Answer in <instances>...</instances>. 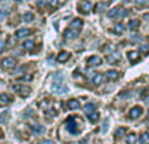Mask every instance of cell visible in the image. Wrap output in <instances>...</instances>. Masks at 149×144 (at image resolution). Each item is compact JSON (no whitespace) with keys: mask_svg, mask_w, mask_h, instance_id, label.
<instances>
[{"mask_svg":"<svg viewBox=\"0 0 149 144\" xmlns=\"http://www.w3.org/2000/svg\"><path fill=\"white\" fill-rule=\"evenodd\" d=\"M82 127H84V122L81 121L79 115H71L65 119V129L73 135H77L81 132Z\"/></svg>","mask_w":149,"mask_h":144,"instance_id":"6da1fadb","label":"cell"},{"mask_svg":"<svg viewBox=\"0 0 149 144\" xmlns=\"http://www.w3.org/2000/svg\"><path fill=\"white\" fill-rule=\"evenodd\" d=\"M127 15H128V10L123 9V8H120V7L113 8V9H110L107 13V16L110 18H123V17H126Z\"/></svg>","mask_w":149,"mask_h":144,"instance_id":"7a4b0ae2","label":"cell"},{"mask_svg":"<svg viewBox=\"0 0 149 144\" xmlns=\"http://www.w3.org/2000/svg\"><path fill=\"white\" fill-rule=\"evenodd\" d=\"M16 64H17V60L13 57H7L0 62V66H1L3 70H12V68L16 67Z\"/></svg>","mask_w":149,"mask_h":144,"instance_id":"3957f363","label":"cell"},{"mask_svg":"<svg viewBox=\"0 0 149 144\" xmlns=\"http://www.w3.org/2000/svg\"><path fill=\"white\" fill-rule=\"evenodd\" d=\"M50 89H51L52 93H58V94H62V93H67L68 92V88L65 87V85L59 84V82H54Z\"/></svg>","mask_w":149,"mask_h":144,"instance_id":"277c9868","label":"cell"},{"mask_svg":"<svg viewBox=\"0 0 149 144\" xmlns=\"http://www.w3.org/2000/svg\"><path fill=\"white\" fill-rule=\"evenodd\" d=\"M16 90H17L18 94H20L22 98H26L31 93V88L28 87V85H20V87L16 88Z\"/></svg>","mask_w":149,"mask_h":144,"instance_id":"5b68a950","label":"cell"},{"mask_svg":"<svg viewBox=\"0 0 149 144\" xmlns=\"http://www.w3.org/2000/svg\"><path fill=\"white\" fill-rule=\"evenodd\" d=\"M86 63L89 67H97V66L102 64V59H101L100 57H97V55H93V57H90L89 59H88Z\"/></svg>","mask_w":149,"mask_h":144,"instance_id":"8992f818","label":"cell"},{"mask_svg":"<svg viewBox=\"0 0 149 144\" xmlns=\"http://www.w3.org/2000/svg\"><path fill=\"white\" fill-rule=\"evenodd\" d=\"M120 54L119 52H116V51H113V52H110V54L107 55V62L110 63V64H115V63H118L119 60H120Z\"/></svg>","mask_w":149,"mask_h":144,"instance_id":"52a82bcc","label":"cell"},{"mask_svg":"<svg viewBox=\"0 0 149 144\" xmlns=\"http://www.w3.org/2000/svg\"><path fill=\"white\" fill-rule=\"evenodd\" d=\"M141 114H143V109L140 108V106H134V108L130 110V118L136 119V118H139V117H141Z\"/></svg>","mask_w":149,"mask_h":144,"instance_id":"ba28073f","label":"cell"},{"mask_svg":"<svg viewBox=\"0 0 149 144\" xmlns=\"http://www.w3.org/2000/svg\"><path fill=\"white\" fill-rule=\"evenodd\" d=\"M63 36H64V38L65 39H74V38H77V37H79V31L77 30H73V29H65L64 30V34H63Z\"/></svg>","mask_w":149,"mask_h":144,"instance_id":"9c48e42d","label":"cell"},{"mask_svg":"<svg viewBox=\"0 0 149 144\" xmlns=\"http://www.w3.org/2000/svg\"><path fill=\"white\" fill-rule=\"evenodd\" d=\"M29 34H30V29H28V28H21V29H18L17 31H16V38L17 39H22V38H25V37H28Z\"/></svg>","mask_w":149,"mask_h":144,"instance_id":"30bf717a","label":"cell"},{"mask_svg":"<svg viewBox=\"0 0 149 144\" xmlns=\"http://www.w3.org/2000/svg\"><path fill=\"white\" fill-rule=\"evenodd\" d=\"M70 58H71V54L68 51H60L59 54H58V57H56V60L59 63H65Z\"/></svg>","mask_w":149,"mask_h":144,"instance_id":"8fae6325","label":"cell"},{"mask_svg":"<svg viewBox=\"0 0 149 144\" xmlns=\"http://www.w3.org/2000/svg\"><path fill=\"white\" fill-rule=\"evenodd\" d=\"M82 25H84V22H82L81 18H73L72 22H71V29H73V30H77V31H79L80 29L82 28Z\"/></svg>","mask_w":149,"mask_h":144,"instance_id":"7c38bea8","label":"cell"},{"mask_svg":"<svg viewBox=\"0 0 149 144\" xmlns=\"http://www.w3.org/2000/svg\"><path fill=\"white\" fill-rule=\"evenodd\" d=\"M118 77H119V72L115 70H110L106 72V79H107L109 81H115Z\"/></svg>","mask_w":149,"mask_h":144,"instance_id":"4fadbf2b","label":"cell"},{"mask_svg":"<svg viewBox=\"0 0 149 144\" xmlns=\"http://www.w3.org/2000/svg\"><path fill=\"white\" fill-rule=\"evenodd\" d=\"M127 58H128V60L131 63H136L137 60L140 59V52L139 51H130L128 54H127Z\"/></svg>","mask_w":149,"mask_h":144,"instance_id":"5bb4252c","label":"cell"},{"mask_svg":"<svg viewBox=\"0 0 149 144\" xmlns=\"http://www.w3.org/2000/svg\"><path fill=\"white\" fill-rule=\"evenodd\" d=\"M67 106H68V109H71V110H77V109L80 108V102H79V100H76V98H71V100H68Z\"/></svg>","mask_w":149,"mask_h":144,"instance_id":"9a60e30c","label":"cell"},{"mask_svg":"<svg viewBox=\"0 0 149 144\" xmlns=\"http://www.w3.org/2000/svg\"><path fill=\"white\" fill-rule=\"evenodd\" d=\"M92 8H93V5H92V3H89V1H84L80 5V10H81L82 13H89L90 10H92Z\"/></svg>","mask_w":149,"mask_h":144,"instance_id":"2e32d148","label":"cell"},{"mask_svg":"<svg viewBox=\"0 0 149 144\" xmlns=\"http://www.w3.org/2000/svg\"><path fill=\"white\" fill-rule=\"evenodd\" d=\"M34 47H36V42L31 41V39H30V41H25L22 43V49L26 50V51H33Z\"/></svg>","mask_w":149,"mask_h":144,"instance_id":"e0dca14e","label":"cell"},{"mask_svg":"<svg viewBox=\"0 0 149 144\" xmlns=\"http://www.w3.org/2000/svg\"><path fill=\"white\" fill-rule=\"evenodd\" d=\"M107 9V3L106 1H98V4L95 5V12L101 13V12H105Z\"/></svg>","mask_w":149,"mask_h":144,"instance_id":"ac0fdd59","label":"cell"},{"mask_svg":"<svg viewBox=\"0 0 149 144\" xmlns=\"http://www.w3.org/2000/svg\"><path fill=\"white\" fill-rule=\"evenodd\" d=\"M30 130L34 132V134H37V135H41V134H43V132H45V127L39 126V124H31Z\"/></svg>","mask_w":149,"mask_h":144,"instance_id":"d6986e66","label":"cell"},{"mask_svg":"<svg viewBox=\"0 0 149 144\" xmlns=\"http://www.w3.org/2000/svg\"><path fill=\"white\" fill-rule=\"evenodd\" d=\"M92 82L94 85H101L103 82V75H101V73H95L94 76H93V79H92Z\"/></svg>","mask_w":149,"mask_h":144,"instance_id":"ffe728a7","label":"cell"},{"mask_svg":"<svg viewBox=\"0 0 149 144\" xmlns=\"http://www.w3.org/2000/svg\"><path fill=\"white\" fill-rule=\"evenodd\" d=\"M84 111H85V114H86V115L94 113V111H95V105H94V103H86V105L84 106Z\"/></svg>","mask_w":149,"mask_h":144,"instance_id":"44dd1931","label":"cell"},{"mask_svg":"<svg viewBox=\"0 0 149 144\" xmlns=\"http://www.w3.org/2000/svg\"><path fill=\"white\" fill-rule=\"evenodd\" d=\"M139 25H140L139 20H132V21H130L128 28H130V30H136V29L139 28Z\"/></svg>","mask_w":149,"mask_h":144,"instance_id":"7402d4cb","label":"cell"},{"mask_svg":"<svg viewBox=\"0 0 149 144\" xmlns=\"http://www.w3.org/2000/svg\"><path fill=\"white\" fill-rule=\"evenodd\" d=\"M140 143L149 144V132H143V134L140 135Z\"/></svg>","mask_w":149,"mask_h":144,"instance_id":"603a6c76","label":"cell"},{"mask_svg":"<svg viewBox=\"0 0 149 144\" xmlns=\"http://www.w3.org/2000/svg\"><path fill=\"white\" fill-rule=\"evenodd\" d=\"M22 18H24V21H25V22H31V21L34 20V15L31 12H26V13H24Z\"/></svg>","mask_w":149,"mask_h":144,"instance_id":"cb8c5ba5","label":"cell"},{"mask_svg":"<svg viewBox=\"0 0 149 144\" xmlns=\"http://www.w3.org/2000/svg\"><path fill=\"white\" fill-rule=\"evenodd\" d=\"M126 142H127V144H135L137 142V136L135 134H130L126 138Z\"/></svg>","mask_w":149,"mask_h":144,"instance_id":"d4e9b609","label":"cell"},{"mask_svg":"<svg viewBox=\"0 0 149 144\" xmlns=\"http://www.w3.org/2000/svg\"><path fill=\"white\" fill-rule=\"evenodd\" d=\"M123 31H124V25H123V24H116V25L114 26V33L122 34Z\"/></svg>","mask_w":149,"mask_h":144,"instance_id":"484cf974","label":"cell"},{"mask_svg":"<svg viewBox=\"0 0 149 144\" xmlns=\"http://www.w3.org/2000/svg\"><path fill=\"white\" fill-rule=\"evenodd\" d=\"M126 131H127L126 127H119V129L115 131V138H118V139L119 138H122L124 134H126Z\"/></svg>","mask_w":149,"mask_h":144,"instance_id":"4316f807","label":"cell"},{"mask_svg":"<svg viewBox=\"0 0 149 144\" xmlns=\"http://www.w3.org/2000/svg\"><path fill=\"white\" fill-rule=\"evenodd\" d=\"M98 117H100V114H98L97 111H94V113H92V114H89V115H88V119H89L92 123H94V122L98 121Z\"/></svg>","mask_w":149,"mask_h":144,"instance_id":"83f0119b","label":"cell"},{"mask_svg":"<svg viewBox=\"0 0 149 144\" xmlns=\"http://www.w3.org/2000/svg\"><path fill=\"white\" fill-rule=\"evenodd\" d=\"M9 101H10V97L7 93H1V94H0V102L7 103V102H9Z\"/></svg>","mask_w":149,"mask_h":144,"instance_id":"f1b7e54d","label":"cell"},{"mask_svg":"<svg viewBox=\"0 0 149 144\" xmlns=\"http://www.w3.org/2000/svg\"><path fill=\"white\" fill-rule=\"evenodd\" d=\"M8 111H4V113L0 114V123H5V122L8 121Z\"/></svg>","mask_w":149,"mask_h":144,"instance_id":"f546056e","label":"cell"},{"mask_svg":"<svg viewBox=\"0 0 149 144\" xmlns=\"http://www.w3.org/2000/svg\"><path fill=\"white\" fill-rule=\"evenodd\" d=\"M139 52H141V54H148L149 52V45H141L139 49Z\"/></svg>","mask_w":149,"mask_h":144,"instance_id":"4dcf8cb0","label":"cell"},{"mask_svg":"<svg viewBox=\"0 0 149 144\" xmlns=\"http://www.w3.org/2000/svg\"><path fill=\"white\" fill-rule=\"evenodd\" d=\"M50 1H51V0H38V1H37V4H38L39 7H45V5H47Z\"/></svg>","mask_w":149,"mask_h":144,"instance_id":"1f68e13d","label":"cell"},{"mask_svg":"<svg viewBox=\"0 0 149 144\" xmlns=\"http://www.w3.org/2000/svg\"><path fill=\"white\" fill-rule=\"evenodd\" d=\"M33 79V76L31 75H26V76H21L20 80H22V81H30V80Z\"/></svg>","mask_w":149,"mask_h":144,"instance_id":"d6a6232c","label":"cell"},{"mask_svg":"<svg viewBox=\"0 0 149 144\" xmlns=\"http://www.w3.org/2000/svg\"><path fill=\"white\" fill-rule=\"evenodd\" d=\"M135 3H136L137 5H147L149 3V0H135Z\"/></svg>","mask_w":149,"mask_h":144,"instance_id":"836d02e7","label":"cell"},{"mask_svg":"<svg viewBox=\"0 0 149 144\" xmlns=\"http://www.w3.org/2000/svg\"><path fill=\"white\" fill-rule=\"evenodd\" d=\"M7 16H8L7 12H4V10H3V12H0V21H3L4 18H7Z\"/></svg>","mask_w":149,"mask_h":144,"instance_id":"e575fe53","label":"cell"},{"mask_svg":"<svg viewBox=\"0 0 149 144\" xmlns=\"http://www.w3.org/2000/svg\"><path fill=\"white\" fill-rule=\"evenodd\" d=\"M24 71H25V67L20 68V70H16V72H15V75H22V73H24Z\"/></svg>","mask_w":149,"mask_h":144,"instance_id":"d590c367","label":"cell"},{"mask_svg":"<svg viewBox=\"0 0 149 144\" xmlns=\"http://www.w3.org/2000/svg\"><path fill=\"white\" fill-rule=\"evenodd\" d=\"M4 49H5V43H4V41H3V39H0V52H1Z\"/></svg>","mask_w":149,"mask_h":144,"instance_id":"8d00e7d4","label":"cell"},{"mask_svg":"<svg viewBox=\"0 0 149 144\" xmlns=\"http://www.w3.org/2000/svg\"><path fill=\"white\" fill-rule=\"evenodd\" d=\"M39 144H55V143L52 142V140H47V139H46V140H42V142L39 143Z\"/></svg>","mask_w":149,"mask_h":144,"instance_id":"74e56055","label":"cell"},{"mask_svg":"<svg viewBox=\"0 0 149 144\" xmlns=\"http://www.w3.org/2000/svg\"><path fill=\"white\" fill-rule=\"evenodd\" d=\"M143 18H144L145 21H149V13H145V15H143Z\"/></svg>","mask_w":149,"mask_h":144,"instance_id":"f35d334b","label":"cell"},{"mask_svg":"<svg viewBox=\"0 0 149 144\" xmlns=\"http://www.w3.org/2000/svg\"><path fill=\"white\" fill-rule=\"evenodd\" d=\"M65 1H67V0H58V5H63Z\"/></svg>","mask_w":149,"mask_h":144,"instance_id":"ab89813d","label":"cell"},{"mask_svg":"<svg viewBox=\"0 0 149 144\" xmlns=\"http://www.w3.org/2000/svg\"><path fill=\"white\" fill-rule=\"evenodd\" d=\"M145 103H147V105L149 106V96H148V97H147V98H145Z\"/></svg>","mask_w":149,"mask_h":144,"instance_id":"60d3db41","label":"cell"},{"mask_svg":"<svg viewBox=\"0 0 149 144\" xmlns=\"http://www.w3.org/2000/svg\"><path fill=\"white\" fill-rule=\"evenodd\" d=\"M3 138H4V134H3V131L0 130V139H3Z\"/></svg>","mask_w":149,"mask_h":144,"instance_id":"b9f144b4","label":"cell"},{"mask_svg":"<svg viewBox=\"0 0 149 144\" xmlns=\"http://www.w3.org/2000/svg\"><path fill=\"white\" fill-rule=\"evenodd\" d=\"M148 117H149V113H148Z\"/></svg>","mask_w":149,"mask_h":144,"instance_id":"7bdbcfd3","label":"cell"},{"mask_svg":"<svg viewBox=\"0 0 149 144\" xmlns=\"http://www.w3.org/2000/svg\"><path fill=\"white\" fill-rule=\"evenodd\" d=\"M0 34H1V31H0Z\"/></svg>","mask_w":149,"mask_h":144,"instance_id":"ee69618b","label":"cell"}]
</instances>
